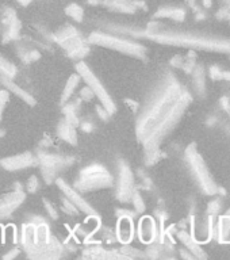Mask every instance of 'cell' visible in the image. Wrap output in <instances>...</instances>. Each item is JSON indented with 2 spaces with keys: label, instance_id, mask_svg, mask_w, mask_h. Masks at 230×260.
I'll return each mask as SVG.
<instances>
[{
  "label": "cell",
  "instance_id": "1",
  "mask_svg": "<svg viewBox=\"0 0 230 260\" xmlns=\"http://www.w3.org/2000/svg\"><path fill=\"white\" fill-rule=\"evenodd\" d=\"M33 164V156L29 153H22L19 156H11L0 160V165L7 171L24 170Z\"/></svg>",
  "mask_w": 230,
  "mask_h": 260
},
{
  "label": "cell",
  "instance_id": "2",
  "mask_svg": "<svg viewBox=\"0 0 230 260\" xmlns=\"http://www.w3.org/2000/svg\"><path fill=\"white\" fill-rule=\"evenodd\" d=\"M132 233H133V229H132V222H130V220L123 218L122 221H119V237H121V240H123V241L130 240Z\"/></svg>",
  "mask_w": 230,
  "mask_h": 260
},
{
  "label": "cell",
  "instance_id": "3",
  "mask_svg": "<svg viewBox=\"0 0 230 260\" xmlns=\"http://www.w3.org/2000/svg\"><path fill=\"white\" fill-rule=\"evenodd\" d=\"M0 72L3 73L4 76L14 78V76H15V73H17V68H15V65H14L12 62L6 60L3 56H0Z\"/></svg>",
  "mask_w": 230,
  "mask_h": 260
},
{
  "label": "cell",
  "instance_id": "4",
  "mask_svg": "<svg viewBox=\"0 0 230 260\" xmlns=\"http://www.w3.org/2000/svg\"><path fill=\"white\" fill-rule=\"evenodd\" d=\"M6 85L10 88V90L14 91V94L19 95V98H22L23 100H26L27 103H30V104H34V99L31 98L30 94H27V92H24L23 90H20L19 87H17L15 84H12L11 81H6Z\"/></svg>",
  "mask_w": 230,
  "mask_h": 260
},
{
  "label": "cell",
  "instance_id": "5",
  "mask_svg": "<svg viewBox=\"0 0 230 260\" xmlns=\"http://www.w3.org/2000/svg\"><path fill=\"white\" fill-rule=\"evenodd\" d=\"M60 136L64 140H67L69 142L75 141V132H73V127L69 123H64L62 126H60Z\"/></svg>",
  "mask_w": 230,
  "mask_h": 260
},
{
  "label": "cell",
  "instance_id": "6",
  "mask_svg": "<svg viewBox=\"0 0 230 260\" xmlns=\"http://www.w3.org/2000/svg\"><path fill=\"white\" fill-rule=\"evenodd\" d=\"M65 11H67L68 15L72 17L75 20H80V19L83 18V10H81L77 4H71V6H68Z\"/></svg>",
  "mask_w": 230,
  "mask_h": 260
},
{
  "label": "cell",
  "instance_id": "7",
  "mask_svg": "<svg viewBox=\"0 0 230 260\" xmlns=\"http://www.w3.org/2000/svg\"><path fill=\"white\" fill-rule=\"evenodd\" d=\"M221 237L224 241H230V220H224L221 222Z\"/></svg>",
  "mask_w": 230,
  "mask_h": 260
},
{
  "label": "cell",
  "instance_id": "8",
  "mask_svg": "<svg viewBox=\"0 0 230 260\" xmlns=\"http://www.w3.org/2000/svg\"><path fill=\"white\" fill-rule=\"evenodd\" d=\"M77 80L79 79H77L76 76H73V78H71V79H69V81H68V84H67V88H65V91H64V98H62L64 100H65V99H68V97L72 94L73 90H75V85L77 84Z\"/></svg>",
  "mask_w": 230,
  "mask_h": 260
},
{
  "label": "cell",
  "instance_id": "9",
  "mask_svg": "<svg viewBox=\"0 0 230 260\" xmlns=\"http://www.w3.org/2000/svg\"><path fill=\"white\" fill-rule=\"evenodd\" d=\"M7 100H8V92L4 90L0 91V121H1V115L4 111V106H6Z\"/></svg>",
  "mask_w": 230,
  "mask_h": 260
},
{
  "label": "cell",
  "instance_id": "10",
  "mask_svg": "<svg viewBox=\"0 0 230 260\" xmlns=\"http://www.w3.org/2000/svg\"><path fill=\"white\" fill-rule=\"evenodd\" d=\"M37 188H38V179H37V176H31L27 181V190L30 193H36Z\"/></svg>",
  "mask_w": 230,
  "mask_h": 260
},
{
  "label": "cell",
  "instance_id": "11",
  "mask_svg": "<svg viewBox=\"0 0 230 260\" xmlns=\"http://www.w3.org/2000/svg\"><path fill=\"white\" fill-rule=\"evenodd\" d=\"M45 205H46V209H48L49 214H50L53 218H57V213H56V210L53 209V206L50 205L49 202H46V200H45Z\"/></svg>",
  "mask_w": 230,
  "mask_h": 260
},
{
  "label": "cell",
  "instance_id": "12",
  "mask_svg": "<svg viewBox=\"0 0 230 260\" xmlns=\"http://www.w3.org/2000/svg\"><path fill=\"white\" fill-rule=\"evenodd\" d=\"M19 4H22V6H29L31 3V0H17Z\"/></svg>",
  "mask_w": 230,
  "mask_h": 260
}]
</instances>
